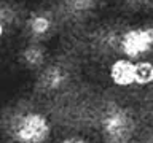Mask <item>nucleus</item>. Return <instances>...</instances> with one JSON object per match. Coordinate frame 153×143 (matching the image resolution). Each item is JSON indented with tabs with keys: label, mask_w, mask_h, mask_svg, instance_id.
Listing matches in <instances>:
<instances>
[{
	"label": "nucleus",
	"mask_w": 153,
	"mask_h": 143,
	"mask_svg": "<svg viewBox=\"0 0 153 143\" xmlns=\"http://www.w3.org/2000/svg\"><path fill=\"white\" fill-rule=\"evenodd\" d=\"M137 129L132 111L121 105H108L99 118V130L105 143H129Z\"/></svg>",
	"instance_id": "1"
},
{
	"label": "nucleus",
	"mask_w": 153,
	"mask_h": 143,
	"mask_svg": "<svg viewBox=\"0 0 153 143\" xmlns=\"http://www.w3.org/2000/svg\"><path fill=\"white\" fill-rule=\"evenodd\" d=\"M10 137L18 143H45L51 137V124L40 111L16 114L10 122Z\"/></svg>",
	"instance_id": "2"
},
{
	"label": "nucleus",
	"mask_w": 153,
	"mask_h": 143,
	"mask_svg": "<svg viewBox=\"0 0 153 143\" xmlns=\"http://www.w3.org/2000/svg\"><path fill=\"white\" fill-rule=\"evenodd\" d=\"M117 46L123 57L132 60L145 59V56L153 51V26L126 29L118 35Z\"/></svg>",
	"instance_id": "3"
},
{
	"label": "nucleus",
	"mask_w": 153,
	"mask_h": 143,
	"mask_svg": "<svg viewBox=\"0 0 153 143\" xmlns=\"http://www.w3.org/2000/svg\"><path fill=\"white\" fill-rule=\"evenodd\" d=\"M110 81L118 88H134L137 86V64L128 57H120L110 64Z\"/></svg>",
	"instance_id": "4"
},
{
	"label": "nucleus",
	"mask_w": 153,
	"mask_h": 143,
	"mask_svg": "<svg viewBox=\"0 0 153 143\" xmlns=\"http://www.w3.org/2000/svg\"><path fill=\"white\" fill-rule=\"evenodd\" d=\"M53 26H54V21H53L51 14L46 11L33 13L26 21V29L29 35L35 40H43V38L50 37L53 32Z\"/></svg>",
	"instance_id": "5"
},
{
	"label": "nucleus",
	"mask_w": 153,
	"mask_h": 143,
	"mask_svg": "<svg viewBox=\"0 0 153 143\" xmlns=\"http://www.w3.org/2000/svg\"><path fill=\"white\" fill-rule=\"evenodd\" d=\"M67 83V70L62 65H50L42 72L38 84L42 89L53 92V91H59Z\"/></svg>",
	"instance_id": "6"
},
{
	"label": "nucleus",
	"mask_w": 153,
	"mask_h": 143,
	"mask_svg": "<svg viewBox=\"0 0 153 143\" xmlns=\"http://www.w3.org/2000/svg\"><path fill=\"white\" fill-rule=\"evenodd\" d=\"M45 59H46L45 49H43L38 43L27 45L21 52V60L27 69H38V67L43 65Z\"/></svg>",
	"instance_id": "7"
},
{
	"label": "nucleus",
	"mask_w": 153,
	"mask_h": 143,
	"mask_svg": "<svg viewBox=\"0 0 153 143\" xmlns=\"http://www.w3.org/2000/svg\"><path fill=\"white\" fill-rule=\"evenodd\" d=\"M137 86H148L153 83V62L148 59H137Z\"/></svg>",
	"instance_id": "8"
},
{
	"label": "nucleus",
	"mask_w": 153,
	"mask_h": 143,
	"mask_svg": "<svg viewBox=\"0 0 153 143\" xmlns=\"http://www.w3.org/2000/svg\"><path fill=\"white\" fill-rule=\"evenodd\" d=\"M59 143H91L85 135H69L65 138H62Z\"/></svg>",
	"instance_id": "9"
},
{
	"label": "nucleus",
	"mask_w": 153,
	"mask_h": 143,
	"mask_svg": "<svg viewBox=\"0 0 153 143\" xmlns=\"http://www.w3.org/2000/svg\"><path fill=\"white\" fill-rule=\"evenodd\" d=\"M3 33H5V24H3L2 21H0V40H2Z\"/></svg>",
	"instance_id": "10"
},
{
	"label": "nucleus",
	"mask_w": 153,
	"mask_h": 143,
	"mask_svg": "<svg viewBox=\"0 0 153 143\" xmlns=\"http://www.w3.org/2000/svg\"><path fill=\"white\" fill-rule=\"evenodd\" d=\"M136 2L142 3V5H153V0H136Z\"/></svg>",
	"instance_id": "11"
},
{
	"label": "nucleus",
	"mask_w": 153,
	"mask_h": 143,
	"mask_svg": "<svg viewBox=\"0 0 153 143\" xmlns=\"http://www.w3.org/2000/svg\"><path fill=\"white\" fill-rule=\"evenodd\" d=\"M143 143H153V137H152V138H148V140H145Z\"/></svg>",
	"instance_id": "12"
}]
</instances>
